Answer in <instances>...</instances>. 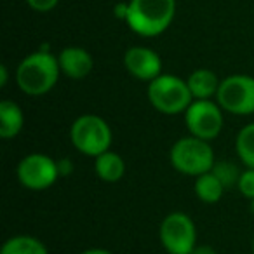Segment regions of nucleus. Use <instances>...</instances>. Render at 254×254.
<instances>
[{
  "label": "nucleus",
  "instance_id": "ddd939ff",
  "mask_svg": "<svg viewBox=\"0 0 254 254\" xmlns=\"http://www.w3.org/2000/svg\"><path fill=\"white\" fill-rule=\"evenodd\" d=\"M25 115L19 105L11 99L0 101V138L12 139L23 131Z\"/></svg>",
  "mask_w": 254,
  "mask_h": 254
},
{
  "label": "nucleus",
  "instance_id": "bb28decb",
  "mask_svg": "<svg viewBox=\"0 0 254 254\" xmlns=\"http://www.w3.org/2000/svg\"><path fill=\"white\" fill-rule=\"evenodd\" d=\"M251 246H253V254H254V237H253V244H251Z\"/></svg>",
  "mask_w": 254,
  "mask_h": 254
},
{
  "label": "nucleus",
  "instance_id": "423d86ee",
  "mask_svg": "<svg viewBox=\"0 0 254 254\" xmlns=\"http://www.w3.org/2000/svg\"><path fill=\"white\" fill-rule=\"evenodd\" d=\"M159 239L167 254H191L197 247V228L187 212L174 211L162 219Z\"/></svg>",
  "mask_w": 254,
  "mask_h": 254
},
{
  "label": "nucleus",
  "instance_id": "1a4fd4ad",
  "mask_svg": "<svg viewBox=\"0 0 254 254\" xmlns=\"http://www.w3.org/2000/svg\"><path fill=\"white\" fill-rule=\"evenodd\" d=\"M18 180L28 190H47L60 180L56 160L46 153H30L23 157L18 164Z\"/></svg>",
  "mask_w": 254,
  "mask_h": 254
},
{
  "label": "nucleus",
  "instance_id": "f03ea898",
  "mask_svg": "<svg viewBox=\"0 0 254 254\" xmlns=\"http://www.w3.org/2000/svg\"><path fill=\"white\" fill-rule=\"evenodd\" d=\"M176 12V0H131L127 25L141 37H157L171 26Z\"/></svg>",
  "mask_w": 254,
  "mask_h": 254
},
{
  "label": "nucleus",
  "instance_id": "412c9836",
  "mask_svg": "<svg viewBox=\"0 0 254 254\" xmlns=\"http://www.w3.org/2000/svg\"><path fill=\"white\" fill-rule=\"evenodd\" d=\"M56 164H58V173H60V178H68L71 173H73V162H71L70 159H66V157L58 159Z\"/></svg>",
  "mask_w": 254,
  "mask_h": 254
},
{
  "label": "nucleus",
  "instance_id": "aec40b11",
  "mask_svg": "<svg viewBox=\"0 0 254 254\" xmlns=\"http://www.w3.org/2000/svg\"><path fill=\"white\" fill-rule=\"evenodd\" d=\"M60 0H26V4L37 12H49L58 5Z\"/></svg>",
  "mask_w": 254,
  "mask_h": 254
},
{
  "label": "nucleus",
  "instance_id": "0eeeda50",
  "mask_svg": "<svg viewBox=\"0 0 254 254\" xmlns=\"http://www.w3.org/2000/svg\"><path fill=\"white\" fill-rule=\"evenodd\" d=\"M225 110L212 99H193L191 105L185 112V124L191 136L195 138L211 139L218 138L225 126Z\"/></svg>",
  "mask_w": 254,
  "mask_h": 254
},
{
  "label": "nucleus",
  "instance_id": "a878e982",
  "mask_svg": "<svg viewBox=\"0 0 254 254\" xmlns=\"http://www.w3.org/2000/svg\"><path fill=\"white\" fill-rule=\"evenodd\" d=\"M249 209H251V212L254 214V198H251V200H249Z\"/></svg>",
  "mask_w": 254,
  "mask_h": 254
},
{
  "label": "nucleus",
  "instance_id": "dca6fc26",
  "mask_svg": "<svg viewBox=\"0 0 254 254\" xmlns=\"http://www.w3.org/2000/svg\"><path fill=\"white\" fill-rule=\"evenodd\" d=\"M225 191L226 190H225V187H223V183L211 173V171L195 178V195H197L204 204H216V202H219Z\"/></svg>",
  "mask_w": 254,
  "mask_h": 254
},
{
  "label": "nucleus",
  "instance_id": "b1692460",
  "mask_svg": "<svg viewBox=\"0 0 254 254\" xmlns=\"http://www.w3.org/2000/svg\"><path fill=\"white\" fill-rule=\"evenodd\" d=\"M80 254H113V253H112V251H108V249H101V247H92V249L82 251Z\"/></svg>",
  "mask_w": 254,
  "mask_h": 254
},
{
  "label": "nucleus",
  "instance_id": "4be33fe9",
  "mask_svg": "<svg viewBox=\"0 0 254 254\" xmlns=\"http://www.w3.org/2000/svg\"><path fill=\"white\" fill-rule=\"evenodd\" d=\"M191 254H218V253H216V249L211 246H197Z\"/></svg>",
  "mask_w": 254,
  "mask_h": 254
},
{
  "label": "nucleus",
  "instance_id": "6e6552de",
  "mask_svg": "<svg viewBox=\"0 0 254 254\" xmlns=\"http://www.w3.org/2000/svg\"><path fill=\"white\" fill-rule=\"evenodd\" d=\"M218 105L232 115H253L254 113V77L230 75L223 78L216 94Z\"/></svg>",
  "mask_w": 254,
  "mask_h": 254
},
{
  "label": "nucleus",
  "instance_id": "9d476101",
  "mask_svg": "<svg viewBox=\"0 0 254 254\" xmlns=\"http://www.w3.org/2000/svg\"><path fill=\"white\" fill-rule=\"evenodd\" d=\"M124 66L138 80L152 82L162 75V60L155 51L148 47H131L124 54Z\"/></svg>",
  "mask_w": 254,
  "mask_h": 254
},
{
  "label": "nucleus",
  "instance_id": "393cba45",
  "mask_svg": "<svg viewBox=\"0 0 254 254\" xmlns=\"http://www.w3.org/2000/svg\"><path fill=\"white\" fill-rule=\"evenodd\" d=\"M7 78H9L7 66H5V64H2V66H0V85H2V87H5V84H7Z\"/></svg>",
  "mask_w": 254,
  "mask_h": 254
},
{
  "label": "nucleus",
  "instance_id": "a211bd4d",
  "mask_svg": "<svg viewBox=\"0 0 254 254\" xmlns=\"http://www.w3.org/2000/svg\"><path fill=\"white\" fill-rule=\"evenodd\" d=\"M211 173L214 174L219 181H221L223 187H225V190H230V188L237 187L242 171H240L235 164L228 162V160H223V162H214Z\"/></svg>",
  "mask_w": 254,
  "mask_h": 254
},
{
  "label": "nucleus",
  "instance_id": "39448f33",
  "mask_svg": "<svg viewBox=\"0 0 254 254\" xmlns=\"http://www.w3.org/2000/svg\"><path fill=\"white\" fill-rule=\"evenodd\" d=\"M70 139L75 150L96 159L112 146V127L103 117L94 115V113H85L73 120L70 127Z\"/></svg>",
  "mask_w": 254,
  "mask_h": 254
},
{
  "label": "nucleus",
  "instance_id": "5701e85b",
  "mask_svg": "<svg viewBox=\"0 0 254 254\" xmlns=\"http://www.w3.org/2000/svg\"><path fill=\"white\" fill-rule=\"evenodd\" d=\"M127 9H129V4H119L115 7V16L120 19H127Z\"/></svg>",
  "mask_w": 254,
  "mask_h": 254
},
{
  "label": "nucleus",
  "instance_id": "2eb2a0df",
  "mask_svg": "<svg viewBox=\"0 0 254 254\" xmlns=\"http://www.w3.org/2000/svg\"><path fill=\"white\" fill-rule=\"evenodd\" d=\"M0 254H49L42 240L32 235H14L7 239Z\"/></svg>",
  "mask_w": 254,
  "mask_h": 254
},
{
  "label": "nucleus",
  "instance_id": "f3484780",
  "mask_svg": "<svg viewBox=\"0 0 254 254\" xmlns=\"http://www.w3.org/2000/svg\"><path fill=\"white\" fill-rule=\"evenodd\" d=\"M235 150L246 167L254 169V122L246 124L235 138Z\"/></svg>",
  "mask_w": 254,
  "mask_h": 254
},
{
  "label": "nucleus",
  "instance_id": "6ab92c4d",
  "mask_svg": "<svg viewBox=\"0 0 254 254\" xmlns=\"http://www.w3.org/2000/svg\"><path fill=\"white\" fill-rule=\"evenodd\" d=\"M239 191L244 195L246 198H254V169L253 167H247L246 171H242L240 174V180L237 183Z\"/></svg>",
  "mask_w": 254,
  "mask_h": 254
},
{
  "label": "nucleus",
  "instance_id": "20e7f679",
  "mask_svg": "<svg viewBox=\"0 0 254 254\" xmlns=\"http://www.w3.org/2000/svg\"><path fill=\"white\" fill-rule=\"evenodd\" d=\"M171 166L178 173L185 176L197 178L200 174H205L214 166V150L209 145V141L195 136H185L180 138L169 152Z\"/></svg>",
  "mask_w": 254,
  "mask_h": 254
},
{
  "label": "nucleus",
  "instance_id": "7ed1b4c3",
  "mask_svg": "<svg viewBox=\"0 0 254 254\" xmlns=\"http://www.w3.org/2000/svg\"><path fill=\"white\" fill-rule=\"evenodd\" d=\"M146 98L157 112L164 115H180L193 101L187 80L171 73H162L148 82Z\"/></svg>",
  "mask_w": 254,
  "mask_h": 254
},
{
  "label": "nucleus",
  "instance_id": "4468645a",
  "mask_svg": "<svg viewBox=\"0 0 254 254\" xmlns=\"http://www.w3.org/2000/svg\"><path fill=\"white\" fill-rule=\"evenodd\" d=\"M94 173L105 183H117L126 174V162H124L122 155L112 152V150H106L94 159Z\"/></svg>",
  "mask_w": 254,
  "mask_h": 254
},
{
  "label": "nucleus",
  "instance_id": "f8f14e48",
  "mask_svg": "<svg viewBox=\"0 0 254 254\" xmlns=\"http://www.w3.org/2000/svg\"><path fill=\"white\" fill-rule=\"evenodd\" d=\"M187 84L190 87L193 99H212L218 94L221 80L212 70L198 68V70L191 71L190 77L187 78Z\"/></svg>",
  "mask_w": 254,
  "mask_h": 254
},
{
  "label": "nucleus",
  "instance_id": "f257e3e1",
  "mask_svg": "<svg viewBox=\"0 0 254 254\" xmlns=\"http://www.w3.org/2000/svg\"><path fill=\"white\" fill-rule=\"evenodd\" d=\"M61 75L60 61L44 47L23 58L16 70L18 87L28 96H44L54 89Z\"/></svg>",
  "mask_w": 254,
  "mask_h": 254
},
{
  "label": "nucleus",
  "instance_id": "9b49d317",
  "mask_svg": "<svg viewBox=\"0 0 254 254\" xmlns=\"http://www.w3.org/2000/svg\"><path fill=\"white\" fill-rule=\"evenodd\" d=\"M58 61H60L61 73L66 75L68 78L73 80H80L85 78L94 68V61L92 56L82 47H64L60 54H58Z\"/></svg>",
  "mask_w": 254,
  "mask_h": 254
}]
</instances>
